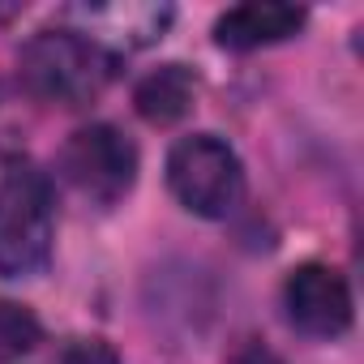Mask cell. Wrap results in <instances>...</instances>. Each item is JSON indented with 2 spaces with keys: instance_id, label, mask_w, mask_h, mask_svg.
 <instances>
[{
  "instance_id": "2",
  "label": "cell",
  "mask_w": 364,
  "mask_h": 364,
  "mask_svg": "<svg viewBox=\"0 0 364 364\" xmlns=\"http://www.w3.org/2000/svg\"><path fill=\"white\" fill-rule=\"evenodd\" d=\"M52 262V185L31 159L0 176V274L35 279Z\"/></svg>"
},
{
  "instance_id": "7",
  "label": "cell",
  "mask_w": 364,
  "mask_h": 364,
  "mask_svg": "<svg viewBox=\"0 0 364 364\" xmlns=\"http://www.w3.org/2000/svg\"><path fill=\"white\" fill-rule=\"evenodd\" d=\"M69 18L86 22V39H95L103 48V39L112 43H124V48H146L154 39H163L167 22H171V9L167 5H77L69 9Z\"/></svg>"
},
{
  "instance_id": "9",
  "label": "cell",
  "mask_w": 364,
  "mask_h": 364,
  "mask_svg": "<svg viewBox=\"0 0 364 364\" xmlns=\"http://www.w3.org/2000/svg\"><path fill=\"white\" fill-rule=\"evenodd\" d=\"M39 338H43V326L31 309H22L14 300H0V360L39 347Z\"/></svg>"
},
{
  "instance_id": "4",
  "label": "cell",
  "mask_w": 364,
  "mask_h": 364,
  "mask_svg": "<svg viewBox=\"0 0 364 364\" xmlns=\"http://www.w3.org/2000/svg\"><path fill=\"white\" fill-rule=\"evenodd\" d=\"M60 176L95 206H116L137 180V146L112 124H86L65 141Z\"/></svg>"
},
{
  "instance_id": "10",
  "label": "cell",
  "mask_w": 364,
  "mask_h": 364,
  "mask_svg": "<svg viewBox=\"0 0 364 364\" xmlns=\"http://www.w3.org/2000/svg\"><path fill=\"white\" fill-rule=\"evenodd\" d=\"M60 364H124V360H120L116 347H107L103 338H82V343H73V347L60 355Z\"/></svg>"
},
{
  "instance_id": "1",
  "label": "cell",
  "mask_w": 364,
  "mask_h": 364,
  "mask_svg": "<svg viewBox=\"0 0 364 364\" xmlns=\"http://www.w3.org/2000/svg\"><path fill=\"white\" fill-rule=\"evenodd\" d=\"M22 86L52 107H86L116 77V52L77 31H39L18 56Z\"/></svg>"
},
{
  "instance_id": "8",
  "label": "cell",
  "mask_w": 364,
  "mask_h": 364,
  "mask_svg": "<svg viewBox=\"0 0 364 364\" xmlns=\"http://www.w3.org/2000/svg\"><path fill=\"white\" fill-rule=\"evenodd\" d=\"M198 73L189 65H159L133 86V107L146 124H176L193 112Z\"/></svg>"
},
{
  "instance_id": "6",
  "label": "cell",
  "mask_w": 364,
  "mask_h": 364,
  "mask_svg": "<svg viewBox=\"0 0 364 364\" xmlns=\"http://www.w3.org/2000/svg\"><path fill=\"white\" fill-rule=\"evenodd\" d=\"M300 5H279V0H253V5H236L215 22V43L232 52H253L266 43H283L304 26Z\"/></svg>"
},
{
  "instance_id": "5",
  "label": "cell",
  "mask_w": 364,
  "mask_h": 364,
  "mask_svg": "<svg viewBox=\"0 0 364 364\" xmlns=\"http://www.w3.org/2000/svg\"><path fill=\"white\" fill-rule=\"evenodd\" d=\"M283 304L287 317L300 334L309 338H338L351 326V291L347 279L334 266L304 262L287 274L283 283Z\"/></svg>"
},
{
  "instance_id": "3",
  "label": "cell",
  "mask_w": 364,
  "mask_h": 364,
  "mask_svg": "<svg viewBox=\"0 0 364 364\" xmlns=\"http://www.w3.org/2000/svg\"><path fill=\"white\" fill-rule=\"evenodd\" d=\"M167 185L176 202L202 215V219H223L240 206L245 193V171L236 150L215 137V133H193L180 137L167 154Z\"/></svg>"
}]
</instances>
